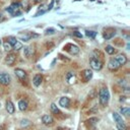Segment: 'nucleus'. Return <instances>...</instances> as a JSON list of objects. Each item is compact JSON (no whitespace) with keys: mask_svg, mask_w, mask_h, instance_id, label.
I'll return each mask as SVG.
<instances>
[{"mask_svg":"<svg viewBox=\"0 0 130 130\" xmlns=\"http://www.w3.org/2000/svg\"><path fill=\"white\" fill-rule=\"evenodd\" d=\"M99 99H100V103L102 106H106L109 102V99H110V94H109V91H108L106 88H103L100 90V93H99Z\"/></svg>","mask_w":130,"mask_h":130,"instance_id":"obj_1","label":"nucleus"},{"mask_svg":"<svg viewBox=\"0 0 130 130\" xmlns=\"http://www.w3.org/2000/svg\"><path fill=\"white\" fill-rule=\"evenodd\" d=\"M19 7H20V3H12L9 7L6 8V11L9 12L11 15L15 16V15H20L21 14V11L19 10Z\"/></svg>","mask_w":130,"mask_h":130,"instance_id":"obj_2","label":"nucleus"},{"mask_svg":"<svg viewBox=\"0 0 130 130\" xmlns=\"http://www.w3.org/2000/svg\"><path fill=\"white\" fill-rule=\"evenodd\" d=\"M90 65H91L92 69H94V70H100L102 68V66H103L102 62L96 57H92L90 59Z\"/></svg>","mask_w":130,"mask_h":130,"instance_id":"obj_3","label":"nucleus"},{"mask_svg":"<svg viewBox=\"0 0 130 130\" xmlns=\"http://www.w3.org/2000/svg\"><path fill=\"white\" fill-rule=\"evenodd\" d=\"M11 81V77L7 73H0V83L3 85H7Z\"/></svg>","mask_w":130,"mask_h":130,"instance_id":"obj_4","label":"nucleus"},{"mask_svg":"<svg viewBox=\"0 0 130 130\" xmlns=\"http://www.w3.org/2000/svg\"><path fill=\"white\" fill-rule=\"evenodd\" d=\"M66 49L71 55H76L79 53V48L76 45H72V44H68L66 47H64V50Z\"/></svg>","mask_w":130,"mask_h":130,"instance_id":"obj_5","label":"nucleus"},{"mask_svg":"<svg viewBox=\"0 0 130 130\" xmlns=\"http://www.w3.org/2000/svg\"><path fill=\"white\" fill-rule=\"evenodd\" d=\"M81 77H82V79H83L84 82L90 81V80L92 79V77H93V72H92V70H90V69H84V70L81 72Z\"/></svg>","mask_w":130,"mask_h":130,"instance_id":"obj_6","label":"nucleus"},{"mask_svg":"<svg viewBox=\"0 0 130 130\" xmlns=\"http://www.w3.org/2000/svg\"><path fill=\"white\" fill-rule=\"evenodd\" d=\"M15 61H16V55L13 53L8 54L5 58V63L8 65V66H12V65L15 63Z\"/></svg>","mask_w":130,"mask_h":130,"instance_id":"obj_7","label":"nucleus"},{"mask_svg":"<svg viewBox=\"0 0 130 130\" xmlns=\"http://www.w3.org/2000/svg\"><path fill=\"white\" fill-rule=\"evenodd\" d=\"M42 122L47 126H52L54 124V119L50 115H44L42 117Z\"/></svg>","mask_w":130,"mask_h":130,"instance_id":"obj_8","label":"nucleus"},{"mask_svg":"<svg viewBox=\"0 0 130 130\" xmlns=\"http://www.w3.org/2000/svg\"><path fill=\"white\" fill-rule=\"evenodd\" d=\"M115 35H116L115 30H113V29H107V30H105L103 36H104V38H105L106 40H110V39H112Z\"/></svg>","mask_w":130,"mask_h":130,"instance_id":"obj_9","label":"nucleus"},{"mask_svg":"<svg viewBox=\"0 0 130 130\" xmlns=\"http://www.w3.org/2000/svg\"><path fill=\"white\" fill-rule=\"evenodd\" d=\"M119 67H120V65L118 64V62L115 60V59H111L108 63V68H109L111 71H115L117 70Z\"/></svg>","mask_w":130,"mask_h":130,"instance_id":"obj_10","label":"nucleus"},{"mask_svg":"<svg viewBox=\"0 0 130 130\" xmlns=\"http://www.w3.org/2000/svg\"><path fill=\"white\" fill-rule=\"evenodd\" d=\"M115 60L118 62V64L120 65H125L127 63V57L124 55V54H119V55L115 58Z\"/></svg>","mask_w":130,"mask_h":130,"instance_id":"obj_11","label":"nucleus"},{"mask_svg":"<svg viewBox=\"0 0 130 130\" xmlns=\"http://www.w3.org/2000/svg\"><path fill=\"white\" fill-rule=\"evenodd\" d=\"M98 121H99V119L96 118V117H93V118H90L89 120L85 121V125L88 126L89 128H94Z\"/></svg>","mask_w":130,"mask_h":130,"instance_id":"obj_12","label":"nucleus"},{"mask_svg":"<svg viewBox=\"0 0 130 130\" xmlns=\"http://www.w3.org/2000/svg\"><path fill=\"white\" fill-rule=\"evenodd\" d=\"M14 73H15V75L19 78V79H25L26 77H27V73H26V71L25 70H23V69H19V68H17V69H15L14 70Z\"/></svg>","mask_w":130,"mask_h":130,"instance_id":"obj_13","label":"nucleus"},{"mask_svg":"<svg viewBox=\"0 0 130 130\" xmlns=\"http://www.w3.org/2000/svg\"><path fill=\"white\" fill-rule=\"evenodd\" d=\"M66 80H67V82H68L69 84L74 83L75 80H76V76H75V74H74L73 72H68V73L66 74Z\"/></svg>","mask_w":130,"mask_h":130,"instance_id":"obj_14","label":"nucleus"},{"mask_svg":"<svg viewBox=\"0 0 130 130\" xmlns=\"http://www.w3.org/2000/svg\"><path fill=\"white\" fill-rule=\"evenodd\" d=\"M69 104H70V100H69V98H67V97H62L60 99V101H59V105L61 107H64V108L68 107Z\"/></svg>","mask_w":130,"mask_h":130,"instance_id":"obj_15","label":"nucleus"},{"mask_svg":"<svg viewBox=\"0 0 130 130\" xmlns=\"http://www.w3.org/2000/svg\"><path fill=\"white\" fill-rule=\"evenodd\" d=\"M5 108H6V111L8 112V114H13L14 113V106L12 104V102L7 101L5 104Z\"/></svg>","mask_w":130,"mask_h":130,"instance_id":"obj_16","label":"nucleus"},{"mask_svg":"<svg viewBox=\"0 0 130 130\" xmlns=\"http://www.w3.org/2000/svg\"><path fill=\"white\" fill-rule=\"evenodd\" d=\"M42 80H43L42 75L41 74H37V75H35L34 79H32V83H34L35 86H40L41 83H42Z\"/></svg>","mask_w":130,"mask_h":130,"instance_id":"obj_17","label":"nucleus"},{"mask_svg":"<svg viewBox=\"0 0 130 130\" xmlns=\"http://www.w3.org/2000/svg\"><path fill=\"white\" fill-rule=\"evenodd\" d=\"M24 54H25L26 57L30 58L34 55V49H32V47H26L24 49Z\"/></svg>","mask_w":130,"mask_h":130,"instance_id":"obj_18","label":"nucleus"},{"mask_svg":"<svg viewBox=\"0 0 130 130\" xmlns=\"http://www.w3.org/2000/svg\"><path fill=\"white\" fill-rule=\"evenodd\" d=\"M18 108L20 111H26L28 109V102L25 100H21L18 102Z\"/></svg>","mask_w":130,"mask_h":130,"instance_id":"obj_19","label":"nucleus"},{"mask_svg":"<svg viewBox=\"0 0 130 130\" xmlns=\"http://www.w3.org/2000/svg\"><path fill=\"white\" fill-rule=\"evenodd\" d=\"M113 118H114V120L117 122V124H123L124 123V121H123V119H122V117H121V115L120 114H118V113H113Z\"/></svg>","mask_w":130,"mask_h":130,"instance_id":"obj_20","label":"nucleus"},{"mask_svg":"<svg viewBox=\"0 0 130 130\" xmlns=\"http://www.w3.org/2000/svg\"><path fill=\"white\" fill-rule=\"evenodd\" d=\"M51 111L54 113V114H55L56 116H60L62 113L59 111V109H58V108H57V106L55 105V104H51Z\"/></svg>","mask_w":130,"mask_h":130,"instance_id":"obj_21","label":"nucleus"},{"mask_svg":"<svg viewBox=\"0 0 130 130\" xmlns=\"http://www.w3.org/2000/svg\"><path fill=\"white\" fill-rule=\"evenodd\" d=\"M105 50H106V52H107L108 54H109V55H113V54H115V53H116V49H115L113 46H110V45L106 46Z\"/></svg>","mask_w":130,"mask_h":130,"instance_id":"obj_22","label":"nucleus"},{"mask_svg":"<svg viewBox=\"0 0 130 130\" xmlns=\"http://www.w3.org/2000/svg\"><path fill=\"white\" fill-rule=\"evenodd\" d=\"M85 35L88 36L89 38L94 39V38L97 36V32H94V31H85Z\"/></svg>","mask_w":130,"mask_h":130,"instance_id":"obj_23","label":"nucleus"},{"mask_svg":"<svg viewBox=\"0 0 130 130\" xmlns=\"http://www.w3.org/2000/svg\"><path fill=\"white\" fill-rule=\"evenodd\" d=\"M16 42H17V40H16L15 37H8V43L10 44V46H11V47L16 44Z\"/></svg>","mask_w":130,"mask_h":130,"instance_id":"obj_24","label":"nucleus"},{"mask_svg":"<svg viewBox=\"0 0 130 130\" xmlns=\"http://www.w3.org/2000/svg\"><path fill=\"white\" fill-rule=\"evenodd\" d=\"M120 112H121L123 115L128 116V115L130 114V109H129V108H127V107H124V108H121V109H120Z\"/></svg>","mask_w":130,"mask_h":130,"instance_id":"obj_25","label":"nucleus"},{"mask_svg":"<svg viewBox=\"0 0 130 130\" xmlns=\"http://www.w3.org/2000/svg\"><path fill=\"white\" fill-rule=\"evenodd\" d=\"M3 46H4V50H5V51H7V52L12 50V47L10 46V44H9L8 42H4V43H3Z\"/></svg>","mask_w":130,"mask_h":130,"instance_id":"obj_26","label":"nucleus"},{"mask_svg":"<svg viewBox=\"0 0 130 130\" xmlns=\"http://www.w3.org/2000/svg\"><path fill=\"white\" fill-rule=\"evenodd\" d=\"M12 49H14V50H16V51H18V50H20V49H23V44L17 41L16 44H15L14 46H12Z\"/></svg>","mask_w":130,"mask_h":130,"instance_id":"obj_27","label":"nucleus"},{"mask_svg":"<svg viewBox=\"0 0 130 130\" xmlns=\"http://www.w3.org/2000/svg\"><path fill=\"white\" fill-rule=\"evenodd\" d=\"M117 128L118 130H127V126L123 123V124H117Z\"/></svg>","mask_w":130,"mask_h":130,"instance_id":"obj_28","label":"nucleus"},{"mask_svg":"<svg viewBox=\"0 0 130 130\" xmlns=\"http://www.w3.org/2000/svg\"><path fill=\"white\" fill-rule=\"evenodd\" d=\"M54 32H55V30L51 28V29H47V30H46L45 34H46V35H49V34H54Z\"/></svg>","mask_w":130,"mask_h":130,"instance_id":"obj_29","label":"nucleus"},{"mask_svg":"<svg viewBox=\"0 0 130 130\" xmlns=\"http://www.w3.org/2000/svg\"><path fill=\"white\" fill-rule=\"evenodd\" d=\"M21 126H27V125H29L30 124V121L29 120H27V119H26V120H23V121H21Z\"/></svg>","mask_w":130,"mask_h":130,"instance_id":"obj_30","label":"nucleus"},{"mask_svg":"<svg viewBox=\"0 0 130 130\" xmlns=\"http://www.w3.org/2000/svg\"><path fill=\"white\" fill-rule=\"evenodd\" d=\"M73 36L77 37V38H82V35L80 34L79 32H73Z\"/></svg>","mask_w":130,"mask_h":130,"instance_id":"obj_31","label":"nucleus"},{"mask_svg":"<svg viewBox=\"0 0 130 130\" xmlns=\"http://www.w3.org/2000/svg\"><path fill=\"white\" fill-rule=\"evenodd\" d=\"M53 5H54V0H52V1H51V3L48 5V8H47V10H51V9H52V7H53Z\"/></svg>","mask_w":130,"mask_h":130,"instance_id":"obj_32","label":"nucleus"},{"mask_svg":"<svg viewBox=\"0 0 130 130\" xmlns=\"http://www.w3.org/2000/svg\"><path fill=\"white\" fill-rule=\"evenodd\" d=\"M2 16H3V15H2V13H1V12H0V19H1V18H2Z\"/></svg>","mask_w":130,"mask_h":130,"instance_id":"obj_33","label":"nucleus"},{"mask_svg":"<svg viewBox=\"0 0 130 130\" xmlns=\"http://www.w3.org/2000/svg\"><path fill=\"white\" fill-rule=\"evenodd\" d=\"M39 1H41V0H35V2H39Z\"/></svg>","mask_w":130,"mask_h":130,"instance_id":"obj_34","label":"nucleus"},{"mask_svg":"<svg viewBox=\"0 0 130 130\" xmlns=\"http://www.w3.org/2000/svg\"><path fill=\"white\" fill-rule=\"evenodd\" d=\"M0 44H1V40H0Z\"/></svg>","mask_w":130,"mask_h":130,"instance_id":"obj_35","label":"nucleus"},{"mask_svg":"<svg viewBox=\"0 0 130 130\" xmlns=\"http://www.w3.org/2000/svg\"><path fill=\"white\" fill-rule=\"evenodd\" d=\"M57 1H58V0H57Z\"/></svg>","mask_w":130,"mask_h":130,"instance_id":"obj_36","label":"nucleus"}]
</instances>
